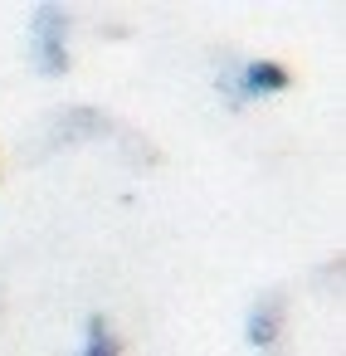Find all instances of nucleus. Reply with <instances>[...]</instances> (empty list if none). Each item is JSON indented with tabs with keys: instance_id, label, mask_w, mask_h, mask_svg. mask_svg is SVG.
Returning <instances> with one entry per match:
<instances>
[{
	"instance_id": "nucleus-4",
	"label": "nucleus",
	"mask_w": 346,
	"mask_h": 356,
	"mask_svg": "<svg viewBox=\"0 0 346 356\" xmlns=\"http://www.w3.org/2000/svg\"><path fill=\"white\" fill-rule=\"evenodd\" d=\"M79 356H117V337L103 317H88V337H83V351Z\"/></svg>"
},
{
	"instance_id": "nucleus-3",
	"label": "nucleus",
	"mask_w": 346,
	"mask_h": 356,
	"mask_svg": "<svg viewBox=\"0 0 346 356\" xmlns=\"http://www.w3.org/2000/svg\"><path fill=\"white\" fill-rule=\"evenodd\" d=\"M278 332H283V293H263V298L249 307L244 337H249L254 351H273V346H278Z\"/></svg>"
},
{
	"instance_id": "nucleus-1",
	"label": "nucleus",
	"mask_w": 346,
	"mask_h": 356,
	"mask_svg": "<svg viewBox=\"0 0 346 356\" xmlns=\"http://www.w3.org/2000/svg\"><path fill=\"white\" fill-rule=\"evenodd\" d=\"M30 30H35V64L49 79L69 74V15L59 6H40L30 15Z\"/></svg>"
},
{
	"instance_id": "nucleus-2",
	"label": "nucleus",
	"mask_w": 346,
	"mask_h": 356,
	"mask_svg": "<svg viewBox=\"0 0 346 356\" xmlns=\"http://www.w3.org/2000/svg\"><path fill=\"white\" fill-rule=\"evenodd\" d=\"M220 88L229 93V103H249V98H273L288 88V69L273 59H249L239 64V79H220Z\"/></svg>"
}]
</instances>
